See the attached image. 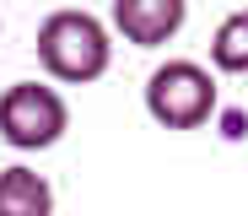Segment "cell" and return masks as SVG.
Segmentation results:
<instances>
[{"instance_id": "6da1fadb", "label": "cell", "mask_w": 248, "mask_h": 216, "mask_svg": "<svg viewBox=\"0 0 248 216\" xmlns=\"http://www.w3.org/2000/svg\"><path fill=\"white\" fill-rule=\"evenodd\" d=\"M32 49H38V65H44L49 81H60V86H92L113 65V27L97 22L92 11L65 6V11H49L44 22H38Z\"/></svg>"}, {"instance_id": "7a4b0ae2", "label": "cell", "mask_w": 248, "mask_h": 216, "mask_svg": "<svg viewBox=\"0 0 248 216\" xmlns=\"http://www.w3.org/2000/svg\"><path fill=\"white\" fill-rule=\"evenodd\" d=\"M216 76L200 60H162L146 76V114L162 130H200L216 119Z\"/></svg>"}, {"instance_id": "3957f363", "label": "cell", "mask_w": 248, "mask_h": 216, "mask_svg": "<svg viewBox=\"0 0 248 216\" xmlns=\"http://www.w3.org/2000/svg\"><path fill=\"white\" fill-rule=\"evenodd\" d=\"M70 130V103L49 81H11L0 92V141L11 151H49Z\"/></svg>"}, {"instance_id": "277c9868", "label": "cell", "mask_w": 248, "mask_h": 216, "mask_svg": "<svg viewBox=\"0 0 248 216\" xmlns=\"http://www.w3.org/2000/svg\"><path fill=\"white\" fill-rule=\"evenodd\" d=\"M108 22L124 43L135 49H162L173 43L189 22V0H113L108 6Z\"/></svg>"}, {"instance_id": "5b68a950", "label": "cell", "mask_w": 248, "mask_h": 216, "mask_svg": "<svg viewBox=\"0 0 248 216\" xmlns=\"http://www.w3.org/2000/svg\"><path fill=\"white\" fill-rule=\"evenodd\" d=\"M0 216H54V184L38 167H0Z\"/></svg>"}, {"instance_id": "8992f818", "label": "cell", "mask_w": 248, "mask_h": 216, "mask_svg": "<svg viewBox=\"0 0 248 216\" xmlns=\"http://www.w3.org/2000/svg\"><path fill=\"white\" fill-rule=\"evenodd\" d=\"M211 70H221V76H248V6L227 11L221 27L211 33Z\"/></svg>"}]
</instances>
